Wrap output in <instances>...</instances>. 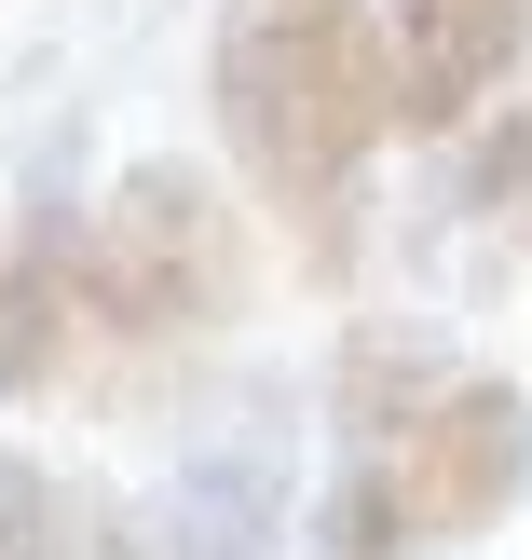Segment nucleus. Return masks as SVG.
I'll return each instance as SVG.
<instances>
[{"instance_id":"nucleus-6","label":"nucleus","mask_w":532,"mask_h":560,"mask_svg":"<svg viewBox=\"0 0 532 560\" xmlns=\"http://www.w3.org/2000/svg\"><path fill=\"white\" fill-rule=\"evenodd\" d=\"M55 534H69V492L27 452H0V560H55Z\"/></svg>"},{"instance_id":"nucleus-1","label":"nucleus","mask_w":532,"mask_h":560,"mask_svg":"<svg viewBox=\"0 0 532 560\" xmlns=\"http://www.w3.org/2000/svg\"><path fill=\"white\" fill-rule=\"evenodd\" d=\"M218 137L246 191L315 246V273L355 260V191L382 151V14L369 0H218Z\"/></svg>"},{"instance_id":"nucleus-3","label":"nucleus","mask_w":532,"mask_h":560,"mask_svg":"<svg viewBox=\"0 0 532 560\" xmlns=\"http://www.w3.org/2000/svg\"><path fill=\"white\" fill-rule=\"evenodd\" d=\"M355 465H369L397 547H464V534H492V520L519 506V479H532V397L519 383H437V397L410 410L382 452H355Z\"/></svg>"},{"instance_id":"nucleus-5","label":"nucleus","mask_w":532,"mask_h":560,"mask_svg":"<svg viewBox=\"0 0 532 560\" xmlns=\"http://www.w3.org/2000/svg\"><path fill=\"white\" fill-rule=\"evenodd\" d=\"M82 342V219H27V246L0 260V397L55 383Z\"/></svg>"},{"instance_id":"nucleus-4","label":"nucleus","mask_w":532,"mask_h":560,"mask_svg":"<svg viewBox=\"0 0 532 560\" xmlns=\"http://www.w3.org/2000/svg\"><path fill=\"white\" fill-rule=\"evenodd\" d=\"M519 55H532V0H397V27H382V109L451 137V124L492 109V82Z\"/></svg>"},{"instance_id":"nucleus-7","label":"nucleus","mask_w":532,"mask_h":560,"mask_svg":"<svg viewBox=\"0 0 532 560\" xmlns=\"http://www.w3.org/2000/svg\"><path fill=\"white\" fill-rule=\"evenodd\" d=\"M464 191H478L492 219H532V109H506V124L464 151Z\"/></svg>"},{"instance_id":"nucleus-2","label":"nucleus","mask_w":532,"mask_h":560,"mask_svg":"<svg viewBox=\"0 0 532 560\" xmlns=\"http://www.w3.org/2000/svg\"><path fill=\"white\" fill-rule=\"evenodd\" d=\"M246 301V219L205 164H123L82 219V342H191Z\"/></svg>"}]
</instances>
